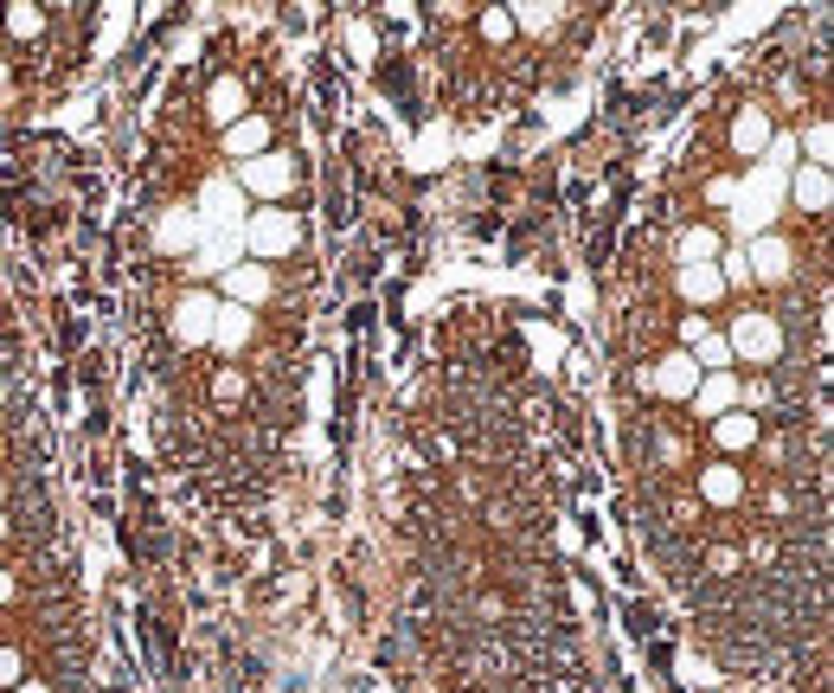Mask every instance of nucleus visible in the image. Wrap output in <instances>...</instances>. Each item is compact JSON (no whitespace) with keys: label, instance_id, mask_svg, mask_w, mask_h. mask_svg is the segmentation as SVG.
I'll return each mask as SVG.
<instances>
[{"label":"nucleus","instance_id":"obj_1","mask_svg":"<svg viewBox=\"0 0 834 693\" xmlns=\"http://www.w3.org/2000/svg\"><path fill=\"white\" fill-rule=\"evenodd\" d=\"M732 346H738L745 360H770V353H776V328H770V315H738V322H732Z\"/></svg>","mask_w":834,"mask_h":693},{"label":"nucleus","instance_id":"obj_2","mask_svg":"<svg viewBox=\"0 0 834 693\" xmlns=\"http://www.w3.org/2000/svg\"><path fill=\"white\" fill-rule=\"evenodd\" d=\"M789 193H796V206L822 212V206H829V174H822V167H809V174H796V180H789Z\"/></svg>","mask_w":834,"mask_h":693},{"label":"nucleus","instance_id":"obj_3","mask_svg":"<svg viewBox=\"0 0 834 693\" xmlns=\"http://www.w3.org/2000/svg\"><path fill=\"white\" fill-rule=\"evenodd\" d=\"M264 136H270V123H264V116H244V123H231L225 148H231V154H257V148H264Z\"/></svg>","mask_w":834,"mask_h":693},{"label":"nucleus","instance_id":"obj_4","mask_svg":"<svg viewBox=\"0 0 834 693\" xmlns=\"http://www.w3.org/2000/svg\"><path fill=\"white\" fill-rule=\"evenodd\" d=\"M244 180H251V187H264V193H277L282 180H289V167H282V154H264V161H251V167H244Z\"/></svg>","mask_w":834,"mask_h":693},{"label":"nucleus","instance_id":"obj_5","mask_svg":"<svg viewBox=\"0 0 834 693\" xmlns=\"http://www.w3.org/2000/svg\"><path fill=\"white\" fill-rule=\"evenodd\" d=\"M732 399H738V386H732V379H725V373H719V379H706V386H699V417L725 412V405H732Z\"/></svg>","mask_w":834,"mask_h":693},{"label":"nucleus","instance_id":"obj_6","mask_svg":"<svg viewBox=\"0 0 834 693\" xmlns=\"http://www.w3.org/2000/svg\"><path fill=\"white\" fill-rule=\"evenodd\" d=\"M251 238H257V244H264V251H282V244H289V238H295V225H289V218H277V212H270V218H257V225H251Z\"/></svg>","mask_w":834,"mask_h":693},{"label":"nucleus","instance_id":"obj_7","mask_svg":"<svg viewBox=\"0 0 834 693\" xmlns=\"http://www.w3.org/2000/svg\"><path fill=\"white\" fill-rule=\"evenodd\" d=\"M712 437H719L725 450H745V443L758 437V424H751V417H719V424H712Z\"/></svg>","mask_w":834,"mask_h":693},{"label":"nucleus","instance_id":"obj_8","mask_svg":"<svg viewBox=\"0 0 834 693\" xmlns=\"http://www.w3.org/2000/svg\"><path fill=\"white\" fill-rule=\"evenodd\" d=\"M764 141H770V116H764V110H745V116H738V148H751V154H758Z\"/></svg>","mask_w":834,"mask_h":693},{"label":"nucleus","instance_id":"obj_9","mask_svg":"<svg viewBox=\"0 0 834 693\" xmlns=\"http://www.w3.org/2000/svg\"><path fill=\"white\" fill-rule=\"evenodd\" d=\"M238 110H244V90H238L231 77H218V84H212V116H225V123H231Z\"/></svg>","mask_w":834,"mask_h":693},{"label":"nucleus","instance_id":"obj_10","mask_svg":"<svg viewBox=\"0 0 834 693\" xmlns=\"http://www.w3.org/2000/svg\"><path fill=\"white\" fill-rule=\"evenodd\" d=\"M694 360H668V366H661V392H694Z\"/></svg>","mask_w":834,"mask_h":693},{"label":"nucleus","instance_id":"obj_11","mask_svg":"<svg viewBox=\"0 0 834 693\" xmlns=\"http://www.w3.org/2000/svg\"><path fill=\"white\" fill-rule=\"evenodd\" d=\"M264 289H270V277H264V270H231V295H244V302H257Z\"/></svg>","mask_w":834,"mask_h":693},{"label":"nucleus","instance_id":"obj_12","mask_svg":"<svg viewBox=\"0 0 834 693\" xmlns=\"http://www.w3.org/2000/svg\"><path fill=\"white\" fill-rule=\"evenodd\" d=\"M783 264H789V251H783L776 238H764V244H758V270H764V277H783Z\"/></svg>","mask_w":834,"mask_h":693},{"label":"nucleus","instance_id":"obj_13","mask_svg":"<svg viewBox=\"0 0 834 693\" xmlns=\"http://www.w3.org/2000/svg\"><path fill=\"white\" fill-rule=\"evenodd\" d=\"M687 295H699V302H706V295H719V270L694 264V270H687Z\"/></svg>","mask_w":834,"mask_h":693},{"label":"nucleus","instance_id":"obj_14","mask_svg":"<svg viewBox=\"0 0 834 693\" xmlns=\"http://www.w3.org/2000/svg\"><path fill=\"white\" fill-rule=\"evenodd\" d=\"M706 494H712V501H732V494H738V476H732V469H706Z\"/></svg>","mask_w":834,"mask_h":693},{"label":"nucleus","instance_id":"obj_15","mask_svg":"<svg viewBox=\"0 0 834 693\" xmlns=\"http://www.w3.org/2000/svg\"><path fill=\"white\" fill-rule=\"evenodd\" d=\"M180 328H187V341H206V302H200V295L187 302V322H180Z\"/></svg>","mask_w":834,"mask_h":693},{"label":"nucleus","instance_id":"obj_16","mask_svg":"<svg viewBox=\"0 0 834 693\" xmlns=\"http://www.w3.org/2000/svg\"><path fill=\"white\" fill-rule=\"evenodd\" d=\"M244 328H251V322H244V308H225V322H218V341H225V346L244 341Z\"/></svg>","mask_w":834,"mask_h":693},{"label":"nucleus","instance_id":"obj_17","mask_svg":"<svg viewBox=\"0 0 834 693\" xmlns=\"http://www.w3.org/2000/svg\"><path fill=\"white\" fill-rule=\"evenodd\" d=\"M13 681H20V655H7V648H0V688H13Z\"/></svg>","mask_w":834,"mask_h":693},{"label":"nucleus","instance_id":"obj_18","mask_svg":"<svg viewBox=\"0 0 834 693\" xmlns=\"http://www.w3.org/2000/svg\"><path fill=\"white\" fill-rule=\"evenodd\" d=\"M809 154H816V161L829 154V123H816V129H809Z\"/></svg>","mask_w":834,"mask_h":693},{"label":"nucleus","instance_id":"obj_19","mask_svg":"<svg viewBox=\"0 0 834 693\" xmlns=\"http://www.w3.org/2000/svg\"><path fill=\"white\" fill-rule=\"evenodd\" d=\"M0 597H13V578H7V571H0Z\"/></svg>","mask_w":834,"mask_h":693},{"label":"nucleus","instance_id":"obj_20","mask_svg":"<svg viewBox=\"0 0 834 693\" xmlns=\"http://www.w3.org/2000/svg\"><path fill=\"white\" fill-rule=\"evenodd\" d=\"M20 693H46V688H39V681H26V688H20Z\"/></svg>","mask_w":834,"mask_h":693},{"label":"nucleus","instance_id":"obj_21","mask_svg":"<svg viewBox=\"0 0 834 693\" xmlns=\"http://www.w3.org/2000/svg\"><path fill=\"white\" fill-rule=\"evenodd\" d=\"M0 533H7V527H0Z\"/></svg>","mask_w":834,"mask_h":693}]
</instances>
